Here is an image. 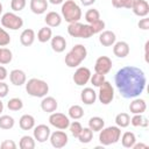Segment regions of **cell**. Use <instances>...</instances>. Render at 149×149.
I'll return each instance as SVG.
<instances>
[{
	"label": "cell",
	"mask_w": 149,
	"mask_h": 149,
	"mask_svg": "<svg viewBox=\"0 0 149 149\" xmlns=\"http://www.w3.org/2000/svg\"><path fill=\"white\" fill-rule=\"evenodd\" d=\"M1 13H2V3L0 2V15H1Z\"/></svg>",
	"instance_id": "11a10c76"
},
{
	"label": "cell",
	"mask_w": 149,
	"mask_h": 149,
	"mask_svg": "<svg viewBox=\"0 0 149 149\" xmlns=\"http://www.w3.org/2000/svg\"><path fill=\"white\" fill-rule=\"evenodd\" d=\"M129 45L125 41H119L113 44V54L119 58H125L129 55Z\"/></svg>",
	"instance_id": "9a60e30c"
},
{
	"label": "cell",
	"mask_w": 149,
	"mask_h": 149,
	"mask_svg": "<svg viewBox=\"0 0 149 149\" xmlns=\"http://www.w3.org/2000/svg\"><path fill=\"white\" fill-rule=\"evenodd\" d=\"M26 0H10V8L14 12H20L26 7Z\"/></svg>",
	"instance_id": "b9f144b4"
},
{
	"label": "cell",
	"mask_w": 149,
	"mask_h": 149,
	"mask_svg": "<svg viewBox=\"0 0 149 149\" xmlns=\"http://www.w3.org/2000/svg\"><path fill=\"white\" fill-rule=\"evenodd\" d=\"M26 91L31 97L43 98L49 92V85L47 81H44L42 79L31 78L28 81H26Z\"/></svg>",
	"instance_id": "277c9868"
},
{
	"label": "cell",
	"mask_w": 149,
	"mask_h": 149,
	"mask_svg": "<svg viewBox=\"0 0 149 149\" xmlns=\"http://www.w3.org/2000/svg\"><path fill=\"white\" fill-rule=\"evenodd\" d=\"M20 128L23 130H30L35 127V119L30 114H23L19 120Z\"/></svg>",
	"instance_id": "cb8c5ba5"
},
{
	"label": "cell",
	"mask_w": 149,
	"mask_h": 149,
	"mask_svg": "<svg viewBox=\"0 0 149 149\" xmlns=\"http://www.w3.org/2000/svg\"><path fill=\"white\" fill-rule=\"evenodd\" d=\"M92 35H94L93 34V31H92V28H91V26L87 23V24H84V28H83V36H81V38H88V37H91Z\"/></svg>",
	"instance_id": "f6af8a7d"
},
{
	"label": "cell",
	"mask_w": 149,
	"mask_h": 149,
	"mask_svg": "<svg viewBox=\"0 0 149 149\" xmlns=\"http://www.w3.org/2000/svg\"><path fill=\"white\" fill-rule=\"evenodd\" d=\"M121 137V143L125 148H133L134 143L136 142V136L132 132H125Z\"/></svg>",
	"instance_id": "83f0119b"
},
{
	"label": "cell",
	"mask_w": 149,
	"mask_h": 149,
	"mask_svg": "<svg viewBox=\"0 0 149 149\" xmlns=\"http://www.w3.org/2000/svg\"><path fill=\"white\" fill-rule=\"evenodd\" d=\"M14 119L10 115H1L0 116V128L1 129H12L14 127Z\"/></svg>",
	"instance_id": "e575fe53"
},
{
	"label": "cell",
	"mask_w": 149,
	"mask_h": 149,
	"mask_svg": "<svg viewBox=\"0 0 149 149\" xmlns=\"http://www.w3.org/2000/svg\"><path fill=\"white\" fill-rule=\"evenodd\" d=\"M133 148L134 149H139V148H148V144H144V143H134V146H133Z\"/></svg>",
	"instance_id": "f907efd6"
},
{
	"label": "cell",
	"mask_w": 149,
	"mask_h": 149,
	"mask_svg": "<svg viewBox=\"0 0 149 149\" xmlns=\"http://www.w3.org/2000/svg\"><path fill=\"white\" fill-rule=\"evenodd\" d=\"M91 71L86 66H79L74 73H73V77H72V80L74 81V84L77 86H84L86 85L88 81H90V78H91Z\"/></svg>",
	"instance_id": "9c48e42d"
},
{
	"label": "cell",
	"mask_w": 149,
	"mask_h": 149,
	"mask_svg": "<svg viewBox=\"0 0 149 149\" xmlns=\"http://www.w3.org/2000/svg\"><path fill=\"white\" fill-rule=\"evenodd\" d=\"M99 42L104 47H112L116 42V36L112 30H102L99 33Z\"/></svg>",
	"instance_id": "e0dca14e"
},
{
	"label": "cell",
	"mask_w": 149,
	"mask_h": 149,
	"mask_svg": "<svg viewBox=\"0 0 149 149\" xmlns=\"http://www.w3.org/2000/svg\"><path fill=\"white\" fill-rule=\"evenodd\" d=\"M9 80L13 85L15 86H21L23 84H26L27 81V76L24 73V71L20 70V69H14L10 71L9 73Z\"/></svg>",
	"instance_id": "5bb4252c"
},
{
	"label": "cell",
	"mask_w": 149,
	"mask_h": 149,
	"mask_svg": "<svg viewBox=\"0 0 149 149\" xmlns=\"http://www.w3.org/2000/svg\"><path fill=\"white\" fill-rule=\"evenodd\" d=\"M68 114H69V118H71L73 120H78L84 116V109L79 105H72V106H70Z\"/></svg>",
	"instance_id": "f546056e"
},
{
	"label": "cell",
	"mask_w": 149,
	"mask_h": 149,
	"mask_svg": "<svg viewBox=\"0 0 149 149\" xmlns=\"http://www.w3.org/2000/svg\"><path fill=\"white\" fill-rule=\"evenodd\" d=\"M77 139L79 140L80 143H90L93 139V132L88 127H85V128L81 129V132H80V134L78 135Z\"/></svg>",
	"instance_id": "1f68e13d"
},
{
	"label": "cell",
	"mask_w": 149,
	"mask_h": 149,
	"mask_svg": "<svg viewBox=\"0 0 149 149\" xmlns=\"http://www.w3.org/2000/svg\"><path fill=\"white\" fill-rule=\"evenodd\" d=\"M62 16L68 23L78 22L81 19V9L73 0H66L62 3Z\"/></svg>",
	"instance_id": "3957f363"
},
{
	"label": "cell",
	"mask_w": 149,
	"mask_h": 149,
	"mask_svg": "<svg viewBox=\"0 0 149 149\" xmlns=\"http://www.w3.org/2000/svg\"><path fill=\"white\" fill-rule=\"evenodd\" d=\"M48 2H50L52 5H59V3H63L64 0H48Z\"/></svg>",
	"instance_id": "f5cc1de1"
},
{
	"label": "cell",
	"mask_w": 149,
	"mask_h": 149,
	"mask_svg": "<svg viewBox=\"0 0 149 149\" xmlns=\"http://www.w3.org/2000/svg\"><path fill=\"white\" fill-rule=\"evenodd\" d=\"M7 107L9 111H13V112H16V111H20L22 109L23 107V102L20 98H12L8 100L7 102Z\"/></svg>",
	"instance_id": "d590c367"
},
{
	"label": "cell",
	"mask_w": 149,
	"mask_h": 149,
	"mask_svg": "<svg viewBox=\"0 0 149 149\" xmlns=\"http://www.w3.org/2000/svg\"><path fill=\"white\" fill-rule=\"evenodd\" d=\"M135 0H112V5L115 8H127L130 9Z\"/></svg>",
	"instance_id": "74e56055"
},
{
	"label": "cell",
	"mask_w": 149,
	"mask_h": 149,
	"mask_svg": "<svg viewBox=\"0 0 149 149\" xmlns=\"http://www.w3.org/2000/svg\"><path fill=\"white\" fill-rule=\"evenodd\" d=\"M49 140H50V143L54 148L59 149V148H63L68 144L69 137H68L66 133L61 129V130H56V132L51 133L49 136Z\"/></svg>",
	"instance_id": "30bf717a"
},
{
	"label": "cell",
	"mask_w": 149,
	"mask_h": 149,
	"mask_svg": "<svg viewBox=\"0 0 149 149\" xmlns=\"http://www.w3.org/2000/svg\"><path fill=\"white\" fill-rule=\"evenodd\" d=\"M49 122L55 128L62 129V130L69 128V126H70V119H69V116L65 115V114H63V113H59V112H52V113H50Z\"/></svg>",
	"instance_id": "ba28073f"
},
{
	"label": "cell",
	"mask_w": 149,
	"mask_h": 149,
	"mask_svg": "<svg viewBox=\"0 0 149 149\" xmlns=\"http://www.w3.org/2000/svg\"><path fill=\"white\" fill-rule=\"evenodd\" d=\"M130 123L134 127H148V119L144 118L142 114H134L130 119Z\"/></svg>",
	"instance_id": "d6a6232c"
},
{
	"label": "cell",
	"mask_w": 149,
	"mask_h": 149,
	"mask_svg": "<svg viewBox=\"0 0 149 149\" xmlns=\"http://www.w3.org/2000/svg\"><path fill=\"white\" fill-rule=\"evenodd\" d=\"M115 123L119 128H126L129 126L130 123V116L128 113H119L116 116H115Z\"/></svg>",
	"instance_id": "f1b7e54d"
},
{
	"label": "cell",
	"mask_w": 149,
	"mask_h": 149,
	"mask_svg": "<svg viewBox=\"0 0 149 149\" xmlns=\"http://www.w3.org/2000/svg\"><path fill=\"white\" fill-rule=\"evenodd\" d=\"M105 74H101V73H98V72H94L93 74H91V78H90V81L93 86L95 87H99L104 81H105Z\"/></svg>",
	"instance_id": "f35d334b"
},
{
	"label": "cell",
	"mask_w": 149,
	"mask_h": 149,
	"mask_svg": "<svg viewBox=\"0 0 149 149\" xmlns=\"http://www.w3.org/2000/svg\"><path fill=\"white\" fill-rule=\"evenodd\" d=\"M13 59V54L8 48H0V64L5 65L10 63Z\"/></svg>",
	"instance_id": "836d02e7"
},
{
	"label": "cell",
	"mask_w": 149,
	"mask_h": 149,
	"mask_svg": "<svg viewBox=\"0 0 149 149\" xmlns=\"http://www.w3.org/2000/svg\"><path fill=\"white\" fill-rule=\"evenodd\" d=\"M58 107V102L54 97H43L42 101H41V108L43 112L45 113H52L56 112Z\"/></svg>",
	"instance_id": "ac0fdd59"
},
{
	"label": "cell",
	"mask_w": 149,
	"mask_h": 149,
	"mask_svg": "<svg viewBox=\"0 0 149 149\" xmlns=\"http://www.w3.org/2000/svg\"><path fill=\"white\" fill-rule=\"evenodd\" d=\"M83 28H84V24L80 23L79 21L78 22H72V23H69V26H68V33L72 37H80L81 38Z\"/></svg>",
	"instance_id": "d4e9b609"
},
{
	"label": "cell",
	"mask_w": 149,
	"mask_h": 149,
	"mask_svg": "<svg viewBox=\"0 0 149 149\" xmlns=\"http://www.w3.org/2000/svg\"><path fill=\"white\" fill-rule=\"evenodd\" d=\"M2 111H3V102H2L1 99H0V114L2 113Z\"/></svg>",
	"instance_id": "db71d44e"
},
{
	"label": "cell",
	"mask_w": 149,
	"mask_h": 149,
	"mask_svg": "<svg viewBox=\"0 0 149 149\" xmlns=\"http://www.w3.org/2000/svg\"><path fill=\"white\" fill-rule=\"evenodd\" d=\"M19 147L21 149H34L35 148V139L29 135H23L20 139Z\"/></svg>",
	"instance_id": "4dcf8cb0"
},
{
	"label": "cell",
	"mask_w": 149,
	"mask_h": 149,
	"mask_svg": "<svg viewBox=\"0 0 149 149\" xmlns=\"http://www.w3.org/2000/svg\"><path fill=\"white\" fill-rule=\"evenodd\" d=\"M0 147H1V149H15L16 144L13 140H5V141L1 142Z\"/></svg>",
	"instance_id": "ee69618b"
},
{
	"label": "cell",
	"mask_w": 149,
	"mask_h": 149,
	"mask_svg": "<svg viewBox=\"0 0 149 149\" xmlns=\"http://www.w3.org/2000/svg\"><path fill=\"white\" fill-rule=\"evenodd\" d=\"M35 37H36L35 31L33 29H30V28H27V29H24L21 33V35H20V42H21L22 45L29 47V45H31L34 43Z\"/></svg>",
	"instance_id": "7402d4cb"
},
{
	"label": "cell",
	"mask_w": 149,
	"mask_h": 149,
	"mask_svg": "<svg viewBox=\"0 0 149 149\" xmlns=\"http://www.w3.org/2000/svg\"><path fill=\"white\" fill-rule=\"evenodd\" d=\"M112 69V59L107 56H100L97 58L95 64H94V72L106 74L111 71Z\"/></svg>",
	"instance_id": "8fae6325"
},
{
	"label": "cell",
	"mask_w": 149,
	"mask_h": 149,
	"mask_svg": "<svg viewBox=\"0 0 149 149\" xmlns=\"http://www.w3.org/2000/svg\"><path fill=\"white\" fill-rule=\"evenodd\" d=\"M80 2L84 6H91V5H93L95 2V0H80Z\"/></svg>",
	"instance_id": "681fc988"
},
{
	"label": "cell",
	"mask_w": 149,
	"mask_h": 149,
	"mask_svg": "<svg viewBox=\"0 0 149 149\" xmlns=\"http://www.w3.org/2000/svg\"><path fill=\"white\" fill-rule=\"evenodd\" d=\"M50 134V128L47 125H38L34 127V139L40 143H43L47 140H49Z\"/></svg>",
	"instance_id": "7c38bea8"
},
{
	"label": "cell",
	"mask_w": 149,
	"mask_h": 149,
	"mask_svg": "<svg viewBox=\"0 0 149 149\" xmlns=\"http://www.w3.org/2000/svg\"><path fill=\"white\" fill-rule=\"evenodd\" d=\"M80 99L85 105H93L97 100V92L91 87H85L80 92Z\"/></svg>",
	"instance_id": "d6986e66"
},
{
	"label": "cell",
	"mask_w": 149,
	"mask_h": 149,
	"mask_svg": "<svg viewBox=\"0 0 149 149\" xmlns=\"http://www.w3.org/2000/svg\"><path fill=\"white\" fill-rule=\"evenodd\" d=\"M44 21H45L47 26L50 27V28L58 27L62 23V16L57 12H49V13H47V15L44 17Z\"/></svg>",
	"instance_id": "603a6c76"
},
{
	"label": "cell",
	"mask_w": 149,
	"mask_h": 149,
	"mask_svg": "<svg viewBox=\"0 0 149 149\" xmlns=\"http://www.w3.org/2000/svg\"><path fill=\"white\" fill-rule=\"evenodd\" d=\"M87 50L83 44H76L65 56V65L69 68H77L86 58Z\"/></svg>",
	"instance_id": "7a4b0ae2"
},
{
	"label": "cell",
	"mask_w": 149,
	"mask_h": 149,
	"mask_svg": "<svg viewBox=\"0 0 149 149\" xmlns=\"http://www.w3.org/2000/svg\"><path fill=\"white\" fill-rule=\"evenodd\" d=\"M30 10L34 14H43L48 9V0H30Z\"/></svg>",
	"instance_id": "ffe728a7"
},
{
	"label": "cell",
	"mask_w": 149,
	"mask_h": 149,
	"mask_svg": "<svg viewBox=\"0 0 149 149\" xmlns=\"http://www.w3.org/2000/svg\"><path fill=\"white\" fill-rule=\"evenodd\" d=\"M137 26H139V28L142 29V30H148V29H149V19H148L147 16H144L143 19H141V20L139 21Z\"/></svg>",
	"instance_id": "7dc6e473"
},
{
	"label": "cell",
	"mask_w": 149,
	"mask_h": 149,
	"mask_svg": "<svg viewBox=\"0 0 149 149\" xmlns=\"http://www.w3.org/2000/svg\"><path fill=\"white\" fill-rule=\"evenodd\" d=\"M1 24L3 28L10 29V30H17L22 28L23 20L21 16L16 15L13 12H7L1 16Z\"/></svg>",
	"instance_id": "8992f818"
},
{
	"label": "cell",
	"mask_w": 149,
	"mask_h": 149,
	"mask_svg": "<svg viewBox=\"0 0 149 149\" xmlns=\"http://www.w3.org/2000/svg\"><path fill=\"white\" fill-rule=\"evenodd\" d=\"M98 99L102 105H109L113 101V99H114V88H113V86L109 81L105 80L99 86Z\"/></svg>",
	"instance_id": "52a82bcc"
},
{
	"label": "cell",
	"mask_w": 149,
	"mask_h": 149,
	"mask_svg": "<svg viewBox=\"0 0 149 149\" xmlns=\"http://www.w3.org/2000/svg\"><path fill=\"white\" fill-rule=\"evenodd\" d=\"M119 93L126 99L139 97L146 88L147 78L144 72L136 66L127 65L118 70L114 77Z\"/></svg>",
	"instance_id": "6da1fadb"
},
{
	"label": "cell",
	"mask_w": 149,
	"mask_h": 149,
	"mask_svg": "<svg viewBox=\"0 0 149 149\" xmlns=\"http://www.w3.org/2000/svg\"><path fill=\"white\" fill-rule=\"evenodd\" d=\"M90 26H91V28H92L93 34H99V33H101V31L104 30V28H105V22H104L101 19H99L98 21H95V22H93V23H90Z\"/></svg>",
	"instance_id": "7bdbcfd3"
},
{
	"label": "cell",
	"mask_w": 149,
	"mask_h": 149,
	"mask_svg": "<svg viewBox=\"0 0 149 149\" xmlns=\"http://www.w3.org/2000/svg\"><path fill=\"white\" fill-rule=\"evenodd\" d=\"M130 9L135 15L140 17H144L149 14V3L146 0H135Z\"/></svg>",
	"instance_id": "4fadbf2b"
},
{
	"label": "cell",
	"mask_w": 149,
	"mask_h": 149,
	"mask_svg": "<svg viewBox=\"0 0 149 149\" xmlns=\"http://www.w3.org/2000/svg\"><path fill=\"white\" fill-rule=\"evenodd\" d=\"M100 19V13H99V10L98 9H94V8H92V9H88L86 13H85V20H86V22L90 24V23H93V22H95V21H98Z\"/></svg>",
	"instance_id": "8d00e7d4"
},
{
	"label": "cell",
	"mask_w": 149,
	"mask_h": 149,
	"mask_svg": "<svg viewBox=\"0 0 149 149\" xmlns=\"http://www.w3.org/2000/svg\"><path fill=\"white\" fill-rule=\"evenodd\" d=\"M50 44H51V49L55 52H63L66 48V41L61 35H56V36L51 37Z\"/></svg>",
	"instance_id": "44dd1931"
},
{
	"label": "cell",
	"mask_w": 149,
	"mask_h": 149,
	"mask_svg": "<svg viewBox=\"0 0 149 149\" xmlns=\"http://www.w3.org/2000/svg\"><path fill=\"white\" fill-rule=\"evenodd\" d=\"M147 109L146 100L141 98H133V101L129 104V111L133 114H143Z\"/></svg>",
	"instance_id": "2e32d148"
},
{
	"label": "cell",
	"mask_w": 149,
	"mask_h": 149,
	"mask_svg": "<svg viewBox=\"0 0 149 149\" xmlns=\"http://www.w3.org/2000/svg\"><path fill=\"white\" fill-rule=\"evenodd\" d=\"M69 128H70V132H71L72 136H73V137H78V135L80 134V132H81V129H83V126L80 125V122L73 121V122H70Z\"/></svg>",
	"instance_id": "ab89813d"
},
{
	"label": "cell",
	"mask_w": 149,
	"mask_h": 149,
	"mask_svg": "<svg viewBox=\"0 0 149 149\" xmlns=\"http://www.w3.org/2000/svg\"><path fill=\"white\" fill-rule=\"evenodd\" d=\"M121 129L118 126H109L99 130V142L102 146H111L120 140Z\"/></svg>",
	"instance_id": "5b68a950"
},
{
	"label": "cell",
	"mask_w": 149,
	"mask_h": 149,
	"mask_svg": "<svg viewBox=\"0 0 149 149\" xmlns=\"http://www.w3.org/2000/svg\"><path fill=\"white\" fill-rule=\"evenodd\" d=\"M105 127V121L100 116H92L88 120V128L92 132H99Z\"/></svg>",
	"instance_id": "484cf974"
},
{
	"label": "cell",
	"mask_w": 149,
	"mask_h": 149,
	"mask_svg": "<svg viewBox=\"0 0 149 149\" xmlns=\"http://www.w3.org/2000/svg\"><path fill=\"white\" fill-rule=\"evenodd\" d=\"M52 37V30L50 27L45 26V27H42L38 33H37V40L41 42V43H47L48 41H50Z\"/></svg>",
	"instance_id": "4316f807"
},
{
	"label": "cell",
	"mask_w": 149,
	"mask_h": 149,
	"mask_svg": "<svg viewBox=\"0 0 149 149\" xmlns=\"http://www.w3.org/2000/svg\"><path fill=\"white\" fill-rule=\"evenodd\" d=\"M8 91H9L8 85L3 80H0V99L5 98L7 95V93H8Z\"/></svg>",
	"instance_id": "bcb514c9"
},
{
	"label": "cell",
	"mask_w": 149,
	"mask_h": 149,
	"mask_svg": "<svg viewBox=\"0 0 149 149\" xmlns=\"http://www.w3.org/2000/svg\"><path fill=\"white\" fill-rule=\"evenodd\" d=\"M10 43V36L9 34L0 27V47H6Z\"/></svg>",
	"instance_id": "60d3db41"
},
{
	"label": "cell",
	"mask_w": 149,
	"mask_h": 149,
	"mask_svg": "<svg viewBox=\"0 0 149 149\" xmlns=\"http://www.w3.org/2000/svg\"><path fill=\"white\" fill-rule=\"evenodd\" d=\"M7 70H6V68L5 66H2V65H0V80H5L6 78H7Z\"/></svg>",
	"instance_id": "c3c4849f"
},
{
	"label": "cell",
	"mask_w": 149,
	"mask_h": 149,
	"mask_svg": "<svg viewBox=\"0 0 149 149\" xmlns=\"http://www.w3.org/2000/svg\"><path fill=\"white\" fill-rule=\"evenodd\" d=\"M148 45H149V42H147L146 43V45H144V57H146V62H148Z\"/></svg>",
	"instance_id": "816d5d0a"
}]
</instances>
